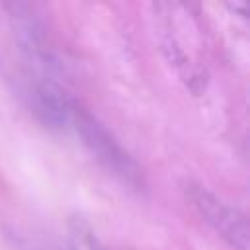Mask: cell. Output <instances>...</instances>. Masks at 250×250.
<instances>
[{"label": "cell", "mask_w": 250, "mask_h": 250, "mask_svg": "<svg viewBox=\"0 0 250 250\" xmlns=\"http://www.w3.org/2000/svg\"><path fill=\"white\" fill-rule=\"evenodd\" d=\"M70 125L82 139L84 146L90 150V154L117 180H121L127 186L139 188L143 184V172L135 158L121 146V143L113 137L111 131L105 129V125L86 111L80 105H72Z\"/></svg>", "instance_id": "6da1fadb"}, {"label": "cell", "mask_w": 250, "mask_h": 250, "mask_svg": "<svg viewBox=\"0 0 250 250\" xmlns=\"http://www.w3.org/2000/svg\"><path fill=\"white\" fill-rule=\"evenodd\" d=\"M186 195L189 197L195 211L221 238H225L236 250H248V223L236 207L229 205L225 199L199 184H188Z\"/></svg>", "instance_id": "7a4b0ae2"}, {"label": "cell", "mask_w": 250, "mask_h": 250, "mask_svg": "<svg viewBox=\"0 0 250 250\" xmlns=\"http://www.w3.org/2000/svg\"><path fill=\"white\" fill-rule=\"evenodd\" d=\"M10 20L18 37V43L33 66L41 72V78L51 80V72L57 66L53 51L47 45V31L33 10L25 4H10Z\"/></svg>", "instance_id": "3957f363"}, {"label": "cell", "mask_w": 250, "mask_h": 250, "mask_svg": "<svg viewBox=\"0 0 250 250\" xmlns=\"http://www.w3.org/2000/svg\"><path fill=\"white\" fill-rule=\"evenodd\" d=\"M35 113L41 117V121L53 129H61L70 123L72 105L74 102L64 96V92L53 84L49 78H41L31 92Z\"/></svg>", "instance_id": "277c9868"}, {"label": "cell", "mask_w": 250, "mask_h": 250, "mask_svg": "<svg viewBox=\"0 0 250 250\" xmlns=\"http://www.w3.org/2000/svg\"><path fill=\"white\" fill-rule=\"evenodd\" d=\"M68 250H107V248L84 219L74 217L68 225Z\"/></svg>", "instance_id": "5b68a950"}]
</instances>
